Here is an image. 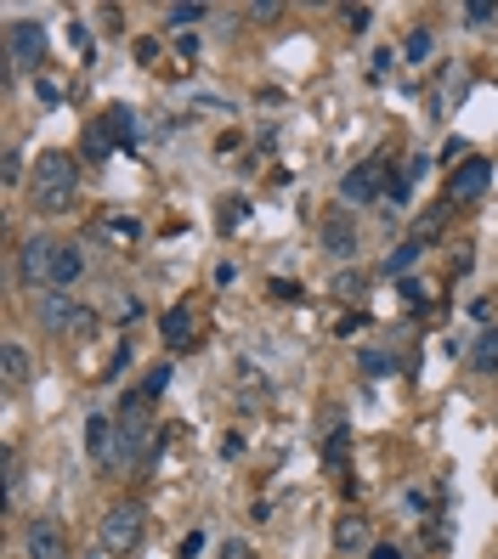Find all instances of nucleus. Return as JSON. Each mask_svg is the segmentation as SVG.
Returning <instances> with one entry per match:
<instances>
[{
	"label": "nucleus",
	"instance_id": "obj_1",
	"mask_svg": "<svg viewBox=\"0 0 498 559\" xmlns=\"http://www.w3.org/2000/svg\"><path fill=\"white\" fill-rule=\"evenodd\" d=\"M74 187H80V170L74 158L46 148L40 158H34V209L40 215H68L74 209Z\"/></svg>",
	"mask_w": 498,
	"mask_h": 559
},
{
	"label": "nucleus",
	"instance_id": "obj_2",
	"mask_svg": "<svg viewBox=\"0 0 498 559\" xmlns=\"http://www.w3.org/2000/svg\"><path fill=\"white\" fill-rule=\"evenodd\" d=\"M34 317H40V328L57 334V339H68V334H91V328H97V317L85 311V305L68 294V288H46V294L34 300Z\"/></svg>",
	"mask_w": 498,
	"mask_h": 559
},
{
	"label": "nucleus",
	"instance_id": "obj_3",
	"mask_svg": "<svg viewBox=\"0 0 498 559\" xmlns=\"http://www.w3.org/2000/svg\"><path fill=\"white\" fill-rule=\"evenodd\" d=\"M136 543H142V509H136V503H119V509L102 514V548L131 554Z\"/></svg>",
	"mask_w": 498,
	"mask_h": 559
},
{
	"label": "nucleus",
	"instance_id": "obj_4",
	"mask_svg": "<svg viewBox=\"0 0 498 559\" xmlns=\"http://www.w3.org/2000/svg\"><path fill=\"white\" fill-rule=\"evenodd\" d=\"M385 192V165H380V158H363V165L357 170H346L340 175V204H374V198H380Z\"/></svg>",
	"mask_w": 498,
	"mask_h": 559
},
{
	"label": "nucleus",
	"instance_id": "obj_5",
	"mask_svg": "<svg viewBox=\"0 0 498 559\" xmlns=\"http://www.w3.org/2000/svg\"><path fill=\"white\" fill-rule=\"evenodd\" d=\"M6 46H12V68H40L46 63V29L34 23V17H17Z\"/></svg>",
	"mask_w": 498,
	"mask_h": 559
},
{
	"label": "nucleus",
	"instance_id": "obj_6",
	"mask_svg": "<svg viewBox=\"0 0 498 559\" xmlns=\"http://www.w3.org/2000/svg\"><path fill=\"white\" fill-rule=\"evenodd\" d=\"M487 187H493V158H465L448 182V204H476Z\"/></svg>",
	"mask_w": 498,
	"mask_h": 559
},
{
	"label": "nucleus",
	"instance_id": "obj_7",
	"mask_svg": "<svg viewBox=\"0 0 498 559\" xmlns=\"http://www.w3.org/2000/svg\"><path fill=\"white\" fill-rule=\"evenodd\" d=\"M57 243H63V238H29V243H23V255H17V272H23V283H34V288H51Z\"/></svg>",
	"mask_w": 498,
	"mask_h": 559
},
{
	"label": "nucleus",
	"instance_id": "obj_8",
	"mask_svg": "<svg viewBox=\"0 0 498 559\" xmlns=\"http://www.w3.org/2000/svg\"><path fill=\"white\" fill-rule=\"evenodd\" d=\"M317 238H323V249H329L334 260H351V255H357V221H351L346 209H329L323 226H317Z\"/></svg>",
	"mask_w": 498,
	"mask_h": 559
},
{
	"label": "nucleus",
	"instance_id": "obj_9",
	"mask_svg": "<svg viewBox=\"0 0 498 559\" xmlns=\"http://www.w3.org/2000/svg\"><path fill=\"white\" fill-rule=\"evenodd\" d=\"M29 559H68V537L57 520H29Z\"/></svg>",
	"mask_w": 498,
	"mask_h": 559
},
{
	"label": "nucleus",
	"instance_id": "obj_10",
	"mask_svg": "<svg viewBox=\"0 0 498 559\" xmlns=\"http://www.w3.org/2000/svg\"><path fill=\"white\" fill-rule=\"evenodd\" d=\"M102 136L114 141V148H131L136 141V107H124V102H114L108 114H102Z\"/></svg>",
	"mask_w": 498,
	"mask_h": 559
},
{
	"label": "nucleus",
	"instance_id": "obj_11",
	"mask_svg": "<svg viewBox=\"0 0 498 559\" xmlns=\"http://www.w3.org/2000/svg\"><path fill=\"white\" fill-rule=\"evenodd\" d=\"M159 334H165L170 351H187V345H193V311H187V305L165 311V317H159Z\"/></svg>",
	"mask_w": 498,
	"mask_h": 559
},
{
	"label": "nucleus",
	"instance_id": "obj_12",
	"mask_svg": "<svg viewBox=\"0 0 498 559\" xmlns=\"http://www.w3.org/2000/svg\"><path fill=\"white\" fill-rule=\"evenodd\" d=\"M85 272V255H80V243H57V266H51V288H74Z\"/></svg>",
	"mask_w": 498,
	"mask_h": 559
},
{
	"label": "nucleus",
	"instance_id": "obj_13",
	"mask_svg": "<svg viewBox=\"0 0 498 559\" xmlns=\"http://www.w3.org/2000/svg\"><path fill=\"white\" fill-rule=\"evenodd\" d=\"M85 453L102 458V463H114V453H119V446H114V424L102 419V412H97V419H85Z\"/></svg>",
	"mask_w": 498,
	"mask_h": 559
},
{
	"label": "nucleus",
	"instance_id": "obj_14",
	"mask_svg": "<svg viewBox=\"0 0 498 559\" xmlns=\"http://www.w3.org/2000/svg\"><path fill=\"white\" fill-rule=\"evenodd\" d=\"M0 373H6V390H23L29 385V356H23V345L0 351Z\"/></svg>",
	"mask_w": 498,
	"mask_h": 559
},
{
	"label": "nucleus",
	"instance_id": "obj_15",
	"mask_svg": "<svg viewBox=\"0 0 498 559\" xmlns=\"http://www.w3.org/2000/svg\"><path fill=\"white\" fill-rule=\"evenodd\" d=\"M470 362L482 368V373H498V328H482V334H476V345H470Z\"/></svg>",
	"mask_w": 498,
	"mask_h": 559
},
{
	"label": "nucleus",
	"instance_id": "obj_16",
	"mask_svg": "<svg viewBox=\"0 0 498 559\" xmlns=\"http://www.w3.org/2000/svg\"><path fill=\"white\" fill-rule=\"evenodd\" d=\"M363 537H368V526H363L357 514H340V520H334V548H340V554H351Z\"/></svg>",
	"mask_w": 498,
	"mask_h": 559
},
{
	"label": "nucleus",
	"instance_id": "obj_17",
	"mask_svg": "<svg viewBox=\"0 0 498 559\" xmlns=\"http://www.w3.org/2000/svg\"><path fill=\"white\" fill-rule=\"evenodd\" d=\"M419 255H425V249H419L414 238H408L402 249H391V260H385V272H391V277H397V283H402L408 272H414V260H419Z\"/></svg>",
	"mask_w": 498,
	"mask_h": 559
},
{
	"label": "nucleus",
	"instance_id": "obj_18",
	"mask_svg": "<svg viewBox=\"0 0 498 559\" xmlns=\"http://www.w3.org/2000/svg\"><path fill=\"white\" fill-rule=\"evenodd\" d=\"M442 215H448V198L431 209V215H419V226H414V243L425 249V243H436V232H442Z\"/></svg>",
	"mask_w": 498,
	"mask_h": 559
},
{
	"label": "nucleus",
	"instance_id": "obj_19",
	"mask_svg": "<svg viewBox=\"0 0 498 559\" xmlns=\"http://www.w3.org/2000/svg\"><path fill=\"white\" fill-rule=\"evenodd\" d=\"M397 294H402V305H408V311H425V305H431V288H425V283H414V277H402V283H397Z\"/></svg>",
	"mask_w": 498,
	"mask_h": 559
},
{
	"label": "nucleus",
	"instance_id": "obj_20",
	"mask_svg": "<svg viewBox=\"0 0 498 559\" xmlns=\"http://www.w3.org/2000/svg\"><path fill=\"white\" fill-rule=\"evenodd\" d=\"M465 23H470V29L498 23V0H470V6H465Z\"/></svg>",
	"mask_w": 498,
	"mask_h": 559
},
{
	"label": "nucleus",
	"instance_id": "obj_21",
	"mask_svg": "<svg viewBox=\"0 0 498 559\" xmlns=\"http://www.w3.org/2000/svg\"><path fill=\"white\" fill-rule=\"evenodd\" d=\"M244 215H249V198H221V209H216V221H221L227 232H233V226L244 221Z\"/></svg>",
	"mask_w": 498,
	"mask_h": 559
},
{
	"label": "nucleus",
	"instance_id": "obj_22",
	"mask_svg": "<svg viewBox=\"0 0 498 559\" xmlns=\"http://www.w3.org/2000/svg\"><path fill=\"white\" fill-rule=\"evenodd\" d=\"M402 57H408V63H425V57H431V34H425V29H414V34L402 40Z\"/></svg>",
	"mask_w": 498,
	"mask_h": 559
},
{
	"label": "nucleus",
	"instance_id": "obj_23",
	"mask_svg": "<svg viewBox=\"0 0 498 559\" xmlns=\"http://www.w3.org/2000/svg\"><path fill=\"white\" fill-rule=\"evenodd\" d=\"M108 153H114V141L102 136V124H91V136H85V158H91V165H102Z\"/></svg>",
	"mask_w": 498,
	"mask_h": 559
},
{
	"label": "nucleus",
	"instance_id": "obj_24",
	"mask_svg": "<svg viewBox=\"0 0 498 559\" xmlns=\"http://www.w3.org/2000/svg\"><path fill=\"white\" fill-rule=\"evenodd\" d=\"M323 458H329V469H340V463H346V429H340V424L329 429V446H323Z\"/></svg>",
	"mask_w": 498,
	"mask_h": 559
},
{
	"label": "nucleus",
	"instance_id": "obj_25",
	"mask_svg": "<svg viewBox=\"0 0 498 559\" xmlns=\"http://www.w3.org/2000/svg\"><path fill=\"white\" fill-rule=\"evenodd\" d=\"M334 294H340V300H357V294H363V272H357V277L340 272V277H334Z\"/></svg>",
	"mask_w": 498,
	"mask_h": 559
},
{
	"label": "nucleus",
	"instance_id": "obj_26",
	"mask_svg": "<svg viewBox=\"0 0 498 559\" xmlns=\"http://www.w3.org/2000/svg\"><path fill=\"white\" fill-rule=\"evenodd\" d=\"M266 294H278V300H289V305H295V300H306V294H300V288H295L289 277H272V283H266Z\"/></svg>",
	"mask_w": 498,
	"mask_h": 559
},
{
	"label": "nucleus",
	"instance_id": "obj_27",
	"mask_svg": "<svg viewBox=\"0 0 498 559\" xmlns=\"http://www.w3.org/2000/svg\"><path fill=\"white\" fill-rule=\"evenodd\" d=\"M165 385H170V362H159V368L148 373V385H142V390H148V395H165Z\"/></svg>",
	"mask_w": 498,
	"mask_h": 559
},
{
	"label": "nucleus",
	"instance_id": "obj_28",
	"mask_svg": "<svg viewBox=\"0 0 498 559\" xmlns=\"http://www.w3.org/2000/svg\"><path fill=\"white\" fill-rule=\"evenodd\" d=\"M357 362H363V373H391V356L385 351H363Z\"/></svg>",
	"mask_w": 498,
	"mask_h": 559
},
{
	"label": "nucleus",
	"instance_id": "obj_29",
	"mask_svg": "<svg viewBox=\"0 0 498 559\" xmlns=\"http://www.w3.org/2000/svg\"><path fill=\"white\" fill-rule=\"evenodd\" d=\"M68 40H74V46L85 51V57H91V51H97V40H91V29H85V23H68Z\"/></svg>",
	"mask_w": 498,
	"mask_h": 559
},
{
	"label": "nucleus",
	"instance_id": "obj_30",
	"mask_svg": "<svg viewBox=\"0 0 498 559\" xmlns=\"http://www.w3.org/2000/svg\"><path fill=\"white\" fill-rule=\"evenodd\" d=\"M0 175H6V187L23 182V153H6V165H0Z\"/></svg>",
	"mask_w": 498,
	"mask_h": 559
},
{
	"label": "nucleus",
	"instance_id": "obj_31",
	"mask_svg": "<svg viewBox=\"0 0 498 559\" xmlns=\"http://www.w3.org/2000/svg\"><path fill=\"white\" fill-rule=\"evenodd\" d=\"M204 17V6H170V23H182V29H193Z\"/></svg>",
	"mask_w": 498,
	"mask_h": 559
},
{
	"label": "nucleus",
	"instance_id": "obj_32",
	"mask_svg": "<svg viewBox=\"0 0 498 559\" xmlns=\"http://www.w3.org/2000/svg\"><path fill=\"white\" fill-rule=\"evenodd\" d=\"M346 23H351V29H357V34H363V29L374 23V12H368V6H346Z\"/></svg>",
	"mask_w": 498,
	"mask_h": 559
},
{
	"label": "nucleus",
	"instance_id": "obj_33",
	"mask_svg": "<svg viewBox=\"0 0 498 559\" xmlns=\"http://www.w3.org/2000/svg\"><path fill=\"white\" fill-rule=\"evenodd\" d=\"M283 6H278V0H255V6H249V17H261V23H272V17H278Z\"/></svg>",
	"mask_w": 498,
	"mask_h": 559
},
{
	"label": "nucleus",
	"instance_id": "obj_34",
	"mask_svg": "<svg viewBox=\"0 0 498 559\" xmlns=\"http://www.w3.org/2000/svg\"><path fill=\"white\" fill-rule=\"evenodd\" d=\"M465 153H470V148H465V141H459V136L448 141V148H442V158H448V165H465Z\"/></svg>",
	"mask_w": 498,
	"mask_h": 559
},
{
	"label": "nucleus",
	"instance_id": "obj_35",
	"mask_svg": "<svg viewBox=\"0 0 498 559\" xmlns=\"http://www.w3.org/2000/svg\"><path fill=\"white\" fill-rule=\"evenodd\" d=\"M199 554H204V531H193L187 543H182V559H199Z\"/></svg>",
	"mask_w": 498,
	"mask_h": 559
},
{
	"label": "nucleus",
	"instance_id": "obj_36",
	"mask_svg": "<svg viewBox=\"0 0 498 559\" xmlns=\"http://www.w3.org/2000/svg\"><path fill=\"white\" fill-rule=\"evenodd\" d=\"M221 559H249V543H238V537H233V543H221Z\"/></svg>",
	"mask_w": 498,
	"mask_h": 559
},
{
	"label": "nucleus",
	"instance_id": "obj_37",
	"mask_svg": "<svg viewBox=\"0 0 498 559\" xmlns=\"http://www.w3.org/2000/svg\"><path fill=\"white\" fill-rule=\"evenodd\" d=\"M368 559H402V554L391 548V543H374V554H368Z\"/></svg>",
	"mask_w": 498,
	"mask_h": 559
}]
</instances>
